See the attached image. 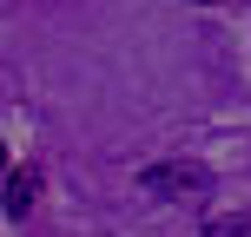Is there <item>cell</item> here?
<instances>
[{
	"label": "cell",
	"mask_w": 251,
	"mask_h": 237,
	"mask_svg": "<svg viewBox=\"0 0 251 237\" xmlns=\"http://www.w3.org/2000/svg\"><path fill=\"white\" fill-rule=\"evenodd\" d=\"M205 237H251V211H238V217H212Z\"/></svg>",
	"instance_id": "3957f363"
},
{
	"label": "cell",
	"mask_w": 251,
	"mask_h": 237,
	"mask_svg": "<svg viewBox=\"0 0 251 237\" xmlns=\"http://www.w3.org/2000/svg\"><path fill=\"white\" fill-rule=\"evenodd\" d=\"M33 198H40V172H26V165H20V172L7 178V211L20 217V211H26V204H33Z\"/></svg>",
	"instance_id": "7a4b0ae2"
},
{
	"label": "cell",
	"mask_w": 251,
	"mask_h": 237,
	"mask_svg": "<svg viewBox=\"0 0 251 237\" xmlns=\"http://www.w3.org/2000/svg\"><path fill=\"white\" fill-rule=\"evenodd\" d=\"M139 191H146V198H165V204L205 198V191H212V172H205L199 158H165V165H146V172H139Z\"/></svg>",
	"instance_id": "6da1fadb"
}]
</instances>
